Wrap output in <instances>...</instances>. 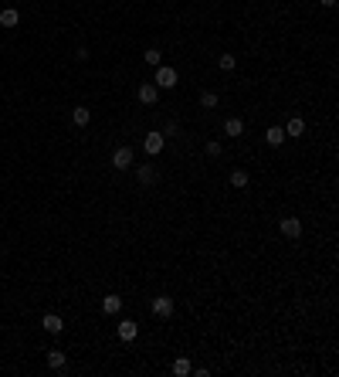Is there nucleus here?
<instances>
[{"label":"nucleus","mask_w":339,"mask_h":377,"mask_svg":"<svg viewBox=\"0 0 339 377\" xmlns=\"http://www.w3.org/2000/svg\"><path fill=\"white\" fill-rule=\"evenodd\" d=\"M224 136H244V123L237 119V116H231V119H224Z\"/></svg>","instance_id":"nucleus-10"},{"label":"nucleus","mask_w":339,"mask_h":377,"mask_svg":"<svg viewBox=\"0 0 339 377\" xmlns=\"http://www.w3.org/2000/svg\"><path fill=\"white\" fill-rule=\"evenodd\" d=\"M200 105H203V109H217V95H214V92H203Z\"/></svg>","instance_id":"nucleus-21"},{"label":"nucleus","mask_w":339,"mask_h":377,"mask_svg":"<svg viewBox=\"0 0 339 377\" xmlns=\"http://www.w3.org/2000/svg\"><path fill=\"white\" fill-rule=\"evenodd\" d=\"M217 65H221L224 71H234L237 68V58L234 55H221V58H217Z\"/></svg>","instance_id":"nucleus-20"},{"label":"nucleus","mask_w":339,"mask_h":377,"mask_svg":"<svg viewBox=\"0 0 339 377\" xmlns=\"http://www.w3.org/2000/svg\"><path fill=\"white\" fill-rule=\"evenodd\" d=\"M41 326H45L48 333H61V330H65V323H61V316H58V313H45Z\"/></svg>","instance_id":"nucleus-11"},{"label":"nucleus","mask_w":339,"mask_h":377,"mask_svg":"<svg viewBox=\"0 0 339 377\" xmlns=\"http://www.w3.org/2000/svg\"><path fill=\"white\" fill-rule=\"evenodd\" d=\"M231 187L244 191V187H248V173H244V170H231Z\"/></svg>","instance_id":"nucleus-17"},{"label":"nucleus","mask_w":339,"mask_h":377,"mask_svg":"<svg viewBox=\"0 0 339 377\" xmlns=\"http://www.w3.org/2000/svg\"><path fill=\"white\" fill-rule=\"evenodd\" d=\"M89 119H92V112H89V109H85V105H78V109L71 112V123L78 126V129H81V126H89Z\"/></svg>","instance_id":"nucleus-16"},{"label":"nucleus","mask_w":339,"mask_h":377,"mask_svg":"<svg viewBox=\"0 0 339 377\" xmlns=\"http://www.w3.org/2000/svg\"><path fill=\"white\" fill-rule=\"evenodd\" d=\"M65 364H68L65 350H48V367L51 370H65Z\"/></svg>","instance_id":"nucleus-12"},{"label":"nucleus","mask_w":339,"mask_h":377,"mask_svg":"<svg viewBox=\"0 0 339 377\" xmlns=\"http://www.w3.org/2000/svg\"><path fill=\"white\" fill-rule=\"evenodd\" d=\"M302 133H305V123H302V119H299V116H292V119H288V123H285V136H302Z\"/></svg>","instance_id":"nucleus-14"},{"label":"nucleus","mask_w":339,"mask_h":377,"mask_svg":"<svg viewBox=\"0 0 339 377\" xmlns=\"http://www.w3.org/2000/svg\"><path fill=\"white\" fill-rule=\"evenodd\" d=\"M17 24H21V14L14 11V7L0 11V27H17Z\"/></svg>","instance_id":"nucleus-15"},{"label":"nucleus","mask_w":339,"mask_h":377,"mask_svg":"<svg viewBox=\"0 0 339 377\" xmlns=\"http://www.w3.org/2000/svg\"><path fill=\"white\" fill-rule=\"evenodd\" d=\"M136 180L143 183V187H149V183H156V180H159L156 167H153V163H139V167H136Z\"/></svg>","instance_id":"nucleus-3"},{"label":"nucleus","mask_w":339,"mask_h":377,"mask_svg":"<svg viewBox=\"0 0 339 377\" xmlns=\"http://www.w3.org/2000/svg\"><path fill=\"white\" fill-rule=\"evenodd\" d=\"M112 167L115 170H129V167H133V149L129 146H119L112 153Z\"/></svg>","instance_id":"nucleus-5"},{"label":"nucleus","mask_w":339,"mask_h":377,"mask_svg":"<svg viewBox=\"0 0 339 377\" xmlns=\"http://www.w3.org/2000/svg\"><path fill=\"white\" fill-rule=\"evenodd\" d=\"M278 228H282V235L285 238H299V235H302V221H299V217H282V224H278Z\"/></svg>","instance_id":"nucleus-7"},{"label":"nucleus","mask_w":339,"mask_h":377,"mask_svg":"<svg viewBox=\"0 0 339 377\" xmlns=\"http://www.w3.org/2000/svg\"><path fill=\"white\" fill-rule=\"evenodd\" d=\"M136 95H139V102H143V105H156L159 102V89L153 85V82H143Z\"/></svg>","instance_id":"nucleus-4"},{"label":"nucleus","mask_w":339,"mask_h":377,"mask_svg":"<svg viewBox=\"0 0 339 377\" xmlns=\"http://www.w3.org/2000/svg\"><path fill=\"white\" fill-rule=\"evenodd\" d=\"M285 139H288V136H285L282 126H268V133H265V143H268V146H282Z\"/></svg>","instance_id":"nucleus-9"},{"label":"nucleus","mask_w":339,"mask_h":377,"mask_svg":"<svg viewBox=\"0 0 339 377\" xmlns=\"http://www.w3.org/2000/svg\"><path fill=\"white\" fill-rule=\"evenodd\" d=\"M156 89H173L177 85V68H169V65H156V82H153Z\"/></svg>","instance_id":"nucleus-2"},{"label":"nucleus","mask_w":339,"mask_h":377,"mask_svg":"<svg viewBox=\"0 0 339 377\" xmlns=\"http://www.w3.org/2000/svg\"><path fill=\"white\" fill-rule=\"evenodd\" d=\"M163 146H166V136H163L159 129L146 133V139H143V149H146L149 157H159V153H163Z\"/></svg>","instance_id":"nucleus-1"},{"label":"nucleus","mask_w":339,"mask_h":377,"mask_svg":"<svg viewBox=\"0 0 339 377\" xmlns=\"http://www.w3.org/2000/svg\"><path fill=\"white\" fill-rule=\"evenodd\" d=\"M143 61H146V65H153V68H156V65H163V55H159L156 48H149L146 55H143Z\"/></svg>","instance_id":"nucleus-19"},{"label":"nucleus","mask_w":339,"mask_h":377,"mask_svg":"<svg viewBox=\"0 0 339 377\" xmlns=\"http://www.w3.org/2000/svg\"><path fill=\"white\" fill-rule=\"evenodd\" d=\"M153 316H159V320H169V316H173V299H169V296L153 299Z\"/></svg>","instance_id":"nucleus-6"},{"label":"nucleus","mask_w":339,"mask_h":377,"mask_svg":"<svg viewBox=\"0 0 339 377\" xmlns=\"http://www.w3.org/2000/svg\"><path fill=\"white\" fill-rule=\"evenodd\" d=\"M190 370H193V367H190V360H187V357H180V360H173V374H177V377H187Z\"/></svg>","instance_id":"nucleus-18"},{"label":"nucleus","mask_w":339,"mask_h":377,"mask_svg":"<svg viewBox=\"0 0 339 377\" xmlns=\"http://www.w3.org/2000/svg\"><path fill=\"white\" fill-rule=\"evenodd\" d=\"M115 333H119V340H125V343H129V340H136V336H139V323H133V320H122Z\"/></svg>","instance_id":"nucleus-8"},{"label":"nucleus","mask_w":339,"mask_h":377,"mask_svg":"<svg viewBox=\"0 0 339 377\" xmlns=\"http://www.w3.org/2000/svg\"><path fill=\"white\" fill-rule=\"evenodd\" d=\"M319 4H322V7H336V0H319Z\"/></svg>","instance_id":"nucleus-23"},{"label":"nucleus","mask_w":339,"mask_h":377,"mask_svg":"<svg viewBox=\"0 0 339 377\" xmlns=\"http://www.w3.org/2000/svg\"><path fill=\"white\" fill-rule=\"evenodd\" d=\"M207 157H221V143H217V139L207 143Z\"/></svg>","instance_id":"nucleus-22"},{"label":"nucleus","mask_w":339,"mask_h":377,"mask_svg":"<svg viewBox=\"0 0 339 377\" xmlns=\"http://www.w3.org/2000/svg\"><path fill=\"white\" fill-rule=\"evenodd\" d=\"M119 309H122V299H119V296H105V299H102V313H105V316H115Z\"/></svg>","instance_id":"nucleus-13"}]
</instances>
